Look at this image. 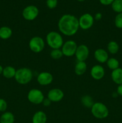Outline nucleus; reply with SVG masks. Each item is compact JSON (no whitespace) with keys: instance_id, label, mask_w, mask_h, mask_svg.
Returning <instances> with one entry per match:
<instances>
[{"instance_id":"obj_23","label":"nucleus","mask_w":122,"mask_h":123,"mask_svg":"<svg viewBox=\"0 0 122 123\" xmlns=\"http://www.w3.org/2000/svg\"><path fill=\"white\" fill-rule=\"evenodd\" d=\"M81 101L83 105L87 108H91L92 106H93V105L94 104L92 97L91 96H89V95H86V96H83Z\"/></svg>"},{"instance_id":"obj_27","label":"nucleus","mask_w":122,"mask_h":123,"mask_svg":"<svg viewBox=\"0 0 122 123\" xmlns=\"http://www.w3.org/2000/svg\"><path fill=\"white\" fill-rule=\"evenodd\" d=\"M46 5L50 9H54L57 6V0H46Z\"/></svg>"},{"instance_id":"obj_8","label":"nucleus","mask_w":122,"mask_h":123,"mask_svg":"<svg viewBox=\"0 0 122 123\" xmlns=\"http://www.w3.org/2000/svg\"><path fill=\"white\" fill-rule=\"evenodd\" d=\"M94 17L90 13H84L78 19L79 27L83 30H89L94 24Z\"/></svg>"},{"instance_id":"obj_13","label":"nucleus","mask_w":122,"mask_h":123,"mask_svg":"<svg viewBox=\"0 0 122 123\" xmlns=\"http://www.w3.org/2000/svg\"><path fill=\"white\" fill-rule=\"evenodd\" d=\"M90 75L94 80H100L105 76V69L100 65H94L91 68Z\"/></svg>"},{"instance_id":"obj_29","label":"nucleus","mask_w":122,"mask_h":123,"mask_svg":"<svg viewBox=\"0 0 122 123\" xmlns=\"http://www.w3.org/2000/svg\"><path fill=\"white\" fill-rule=\"evenodd\" d=\"M114 1V0H99V2H100V4L104 5V6L111 5Z\"/></svg>"},{"instance_id":"obj_19","label":"nucleus","mask_w":122,"mask_h":123,"mask_svg":"<svg viewBox=\"0 0 122 123\" xmlns=\"http://www.w3.org/2000/svg\"><path fill=\"white\" fill-rule=\"evenodd\" d=\"M13 34L12 30L8 26H4L0 28V38L2 40H7L10 38Z\"/></svg>"},{"instance_id":"obj_26","label":"nucleus","mask_w":122,"mask_h":123,"mask_svg":"<svg viewBox=\"0 0 122 123\" xmlns=\"http://www.w3.org/2000/svg\"><path fill=\"white\" fill-rule=\"evenodd\" d=\"M115 26L118 29H122V13H118L114 19Z\"/></svg>"},{"instance_id":"obj_9","label":"nucleus","mask_w":122,"mask_h":123,"mask_svg":"<svg viewBox=\"0 0 122 123\" xmlns=\"http://www.w3.org/2000/svg\"><path fill=\"white\" fill-rule=\"evenodd\" d=\"M77 46V44L75 41L69 40L63 43L61 48V50L64 56L71 57L75 55Z\"/></svg>"},{"instance_id":"obj_16","label":"nucleus","mask_w":122,"mask_h":123,"mask_svg":"<svg viewBox=\"0 0 122 123\" xmlns=\"http://www.w3.org/2000/svg\"><path fill=\"white\" fill-rule=\"evenodd\" d=\"M111 79L117 85L122 84V68H118L112 70L111 74Z\"/></svg>"},{"instance_id":"obj_17","label":"nucleus","mask_w":122,"mask_h":123,"mask_svg":"<svg viewBox=\"0 0 122 123\" xmlns=\"http://www.w3.org/2000/svg\"><path fill=\"white\" fill-rule=\"evenodd\" d=\"M87 70V64L85 61H78L74 67L75 73L78 76L83 75Z\"/></svg>"},{"instance_id":"obj_7","label":"nucleus","mask_w":122,"mask_h":123,"mask_svg":"<svg viewBox=\"0 0 122 123\" xmlns=\"http://www.w3.org/2000/svg\"><path fill=\"white\" fill-rule=\"evenodd\" d=\"M39 14V10L38 7L33 5L28 6L23 10L22 16L28 21L35 20Z\"/></svg>"},{"instance_id":"obj_15","label":"nucleus","mask_w":122,"mask_h":123,"mask_svg":"<svg viewBox=\"0 0 122 123\" xmlns=\"http://www.w3.org/2000/svg\"><path fill=\"white\" fill-rule=\"evenodd\" d=\"M47 121V115L44 112L42 111L36 112L32 117L33 123H46Z\"/></svg>"},{"instance_id":"obj_35","label":"nucleus","mask_w":122,"mask_h":123,"mask_svg":"<svg viewBox=\"0 0 122 123\" xmlns=\"http://www.w3.org/2000/svg\"></svg>"},{"instance_id":"obj_30","label":"nucleus","mask_w":122,"mask_h":123,"mask_svg":"<svg viewBox=\"0 0 122 123\" xmlns=\"http://www.w3.org/2000/svg\"><path fill=\"white\" fill-rule=\"evenodd\" d=\"M43 103V105L44 106L48 107L51 105V102L48 98H44V100H43V103Z\"/></svg>"},{"instance_id":"obj_3","label":"nucleus","mask_w":122,"mask_h":123,"mask_svg":"<svg viewBox=\"0 0 122 123\" xmlns=\"http://www.w3.org/2000/svg\"><path fill=\"white\" fill-rule=\"evenodd\" d=\"M46 42L50 48L52 49H61L63 44L62 36L56 31H50L46 36Z\"/></svg>"},{"instance_id":"obj_25","label":"nucleus","mask_w":122,"mask_h":123,"mask_svg":"<svg viewBox=\"0 0 122 123\" xmlns=\"http://www.w3.org/2000/svg\"><path fill=\"white\" fill-rule=\"evenodd\" d=\"M50 56L54 60H59L63 56V53L61 49H52L50 52Z\"/></svg>"},{"instance_id":"obj_2","label":"nucleus","mask_w":122,"mask_h":123,"mask_svg":"<svg viewBox=\"0 0 122 123\" xmlns=\"http://www.w3.org/2000/svg\"><path fill=\"white\" fill-rule=\"evenodd\" d=\"M33 78V73L30 68L26 67L19 68L16 70L15 79L16 81L20 85H26L32 80Z\"/></svg>"},{"instance_id":"obj_21","label":"nucleus","mask_w":122,"mask_h":123,"mask_svg":"<svg viewBox=\"0 0 122 123\" xmlns=\"http://www.w3.org/2000/svg\"><path fill=\"white\" fill-rule=\"evenodd\" d=\"M120 49V47L117 42L116 41H111L107 44V50L110 54L115 55L117 54Z\"/></svg>"},{"instance_id":"obj_12","label":"nucleus","mask_w":122,"mask_h":123,"mask_svg":"<svg viewBox=\"0 0 122 123\" xmlns=\"http://www.w3.org/2000/svg\"><path fill=\"white\" fill-rule=\"evenodd\" d=\"M64 97V92L59 88H53L48 92L47 98L51 102H59Z\"/></svg>"},{"instance_id":"obj_14","label":"nucleus","mask_w":122,"mask_h":123,"mask_svg":"<svg viewBox=\"0 0 122 123\" xmlns=\"http://www.w3.org/2000/svg\"><path fill=\"white\" fill-rule=\"evenodd\" d=\"M94 57L99 63H105L109 58L108 53L105 49L99 48L97 49L94 52Z\"/></svg>"},{"instance_id":"obj_18","label":"nucleus","mask_w":122,"mask_h":123,"mask_svg":"<svg viewBox=\"0 0 122 123\" xmlns=\"http://www.w3.org/2000/svg\"><path fill=\"white\" fill-rule=\"evenodd\" d=\"M16 72V70L15 68L11 66H8L3 68L2 74L4 78L7 79H11L14 78Z\"/></svg>"},{"instance_id":"obj_4","label":"nucleus","mask_w":122,"mask_h":123,"mask_svg":"<svg viewBox=\"0 0 122 123\" xmlns=\"http://www.w3.org/2000/svg\"><path fill=\"white\" fill-rule=\"evenodd\" d=\"M91 112L93 116L98 119H105L109 115L107 106L101 102L94 103L91 108Z\"/></svg>"},{"instance_id":"obj_11","label":"nucleus","mask_w":122,"mask_h":123,"mask_svg":"<svg viewBox=\"0 0 122 123\" xmlns=\"http://www.w3.org/2000/svg\"><path fill=\"white\" fill-rule=\"evenodd\" d=\"M37 80L39 85L42 86H46L51 84L53 80V76L50 72H43L38 74Z\"/></svg>"},{"instance_id":"obj_32","label":"nucleus","mask_w":122,"mask_h":123,"mask_svg":"<svg viewBox=\"0 0 122 123\" xmlns=\"http://www.w3.org/2000/svg\"><path fill=\"white\" fill-rule=\"evenodd\" d=\"M117 92L118 95L122 97V84L118 85L117 88Z\"/></svg>"},{"instance_id":"obj_31","label":"nucleus","mask_w":122,"mask_h":123,"mask_svg":"<svg viewBox=\"0 0 122 123\" xmlns=\"http://www.w3.org/2000/svg\"><path fill=\"white\" fill-rule=\"evenodd\" d=\"M102 18V14L101 13H97L94 15V20H100Z\"/></svg>"},{"instance_id":"obj_34","label":"nucleus","mask_w":122,"mask_h":123,"mask_svg":"<svg viewBox=\"0 0 122 123\" xmlns=\"http://www.w3.org/2000/svg\"><path fill=\"white\" fill-rule=\"evenodd\" d=\"M78 1H79V2H83V1H84L85 0H77Z\"/></svg>"},{"instance_id":"obj_24","label":"nucleus","mask_w":122,"mask_h":123,"mask_svg":"<svg viewBox=\"0 0 122 123\" xmlns=\"http://www.w3.org/2000/svg\"><path fill=\"white\" fill-rule=\"evenodd\" d=\"M111 8L117 14L122 13V0H114L111 4Z\"/></svg>"},{"instance_id":"obj_6","label":"nucleus","mask_w":122,"mask_h":123,"mask_svg":"<svg viewBox=\"0 0 122 123\" xmlns=\"http://www.w3.org/2000/svg\"><path fill=\"white\" fill-rule=\"evenodd\" d=\"M29 102L34 105H39L43 103L44 99V94L40 90L33 88L29 90L27 95Z\"/></svg>"},{"instance_id":"obj_28","label":"nucleus","mask_w":122,"mask_h":123,"mask_svg":"<svg viewBox=\"0 0 122 123\" xmlns=\"http://www.w3.org/2000/svg\"><path fill=\"white\" fill-rule=\"evenodd\" d=\"M7 103L3 98H0V112H5L7 109Z\"/></svg>"},{"instance_id":"obj_20","label":"nucleus","mask_w":122,"mask_h":123,"mask_svg":"<svg viewBox=\"0 0 122 123\" xmlns=\"http://www.w3.org/2000/svg\"><path fill=\"white\" fill-rule=\"evenodd\" d=\"M14 115L10 112H5L0 117V123H14Z\"/></svg>"},{"instance_id":"obj_10","label":"nucleus","mask_w":122,"mask_h":123,"mask_svg":"<svg viewBox=\"0 0 122 123\" xmlns=\"http://www.w3.org/2000/svg\"><path fill=\"white\" fill-rule=\"evenodd\" d=\"M89 53V49L87 46L80 44L77 46L75 55L78 61H85L88 58Z\"/></svg>"},{"instance_id":"obj_33","label":"nucleus","mask_w":122,"mask_h":123,"mask_svg":"<svg viewBox=\"0 0 122 123\" xmlns=\"http://www.w3.org/2000/svg\"><path fill=\"white\" fill-rule=\"evenodd\" d=\"M2 71H3V67H2V66L1 65H0V75L2 74Z\"/></svg>"},{"instance_id":"obj_1","label":"nucleus","mask_w":122,"mask_h":123,"mask_svg":"<svg viewBox=\"0 0 122 123\" xmlns=\"http://www.w3.org/2000/svg\"><path fill=\"white\" fill-rule=\"evenodd\" d=\"M57 26L62 34L69 37L72 36L80 28L78 19L72 14H63L59 20Z\"/></svg>"},{"instance_id":"obj_5","label":"nucleus","mask_w":122,"mask_h":123,"mask_svg":"<svg viewBox=\"0 0 122 123\" xmlns=\"http://www.w3.org/2000/svg\"><path fill=\"white\" fill-rule=\"evenodd\" d=\"M45 47L44 40L39 36L32 37L29 42V48L34 53H39L43 50Z\"/></svg>"},{"instance_id":"obj_22","label":"nucleus","mask_w":122,"mask_h":123,"mask_svg":"<svg viewBox=\"0 0 122 123\" xmlns=\"http://www.w3.org/2000/svg\"><path fill=\"white\" fill-rule=\"evenodd\" d=\"M106 63L107 67L112 70L119 68V61L117 59L115 58H109Z\"/></svg>"}]
</instances>
